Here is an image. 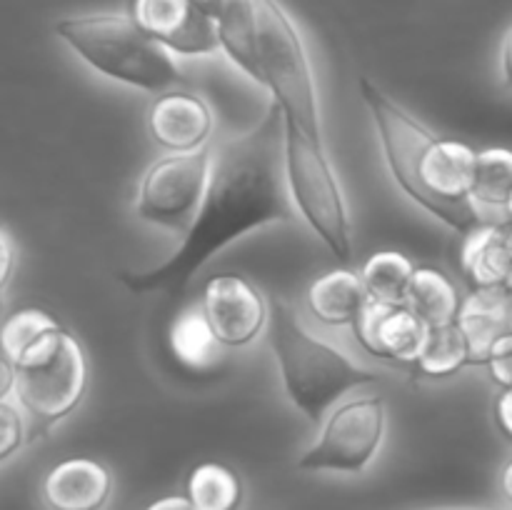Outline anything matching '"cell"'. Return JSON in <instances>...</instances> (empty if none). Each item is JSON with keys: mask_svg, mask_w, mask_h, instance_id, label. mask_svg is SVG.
<instances>
[{"mask_svg": "<svg viewBox=\"0 0 512 510\" xmlns=\"http://www.w3.org/2000/svg\"><path fill=\"white\" fill-rule=\"evenodd\" d=\"M130 15L170 53L210 55L220 48L218 25L195 0H130Z\"/></svg>", "mask_w": 512, "mask_h": 510, "instance_id": "cell-11", "label": "cell"}, {"mask_svg": "<svg viewBox=\"0 0 512 510\" xmlns=\"http://www.w3.org/2000/svg\"><path fill=\"white\" fill-rule=\"evenodd\" d=\"M355 333L373 355L400 363H418L428 338V325L408 305H385L373 300L363 318L355 323Z\"/></svg>", "mask_w": 512, "mask_h": 510, "instance_id": "cell-13", "label": "cell"}, {"mask_svg": "<svg viewBox=\"0 0 512 510\" xmlns=\"http://www.w3.org/2000/svg\"><path fill=\"white\" fill-rule=\"evenodd\" d=\"M220 48L240 70L250 75L255 83L263 85V68H260L258 50V18H255L253 0H225L218 20Z\"/></svg>", "mask_w": 512, "mask_h": 510, "instance_id": "cell-18", "label": "cell"}, {"mask_svg": "<svg viewBox=\"0 0 512 510\" xmlns=\"http://www.w3.org/2000/svg\"><path fill=\"white\" fill-rule=\"evenodd\" d=\"M495 415H498L500 428H503L512 440V390H503V395L498 398V405H495Z\"/></svg>", "mask_w": 512, "mask_h": 510, "instance_id": "cell-29", "label": "cell"}, {"mask_svg": "<svg viewBox=\"0 0 512 510\" xmlns=\"http://www.w3.org/2000/svg\"><path fill=\"white\" fill-rule=\"evenodd\" d=\"M463 270L475 290H512V225H478L463 235Z\"/></svg>", "mask_w": 512, "mask_h": 510, "instance_id": "cell-15", "label": "cell"}, {"mask_svg": "<svg viewBox=\"0 0 512 510\" xmlns=\"http://www.w3.org/2000/svg\"><path fill=\"white\" fill-rule=\"evenodd\" d=\"M508 213H510V218H512V205H510V210H508Z\"/></svg>", "mask_w": 512, "mask_h": 510, "instance_id": "cell-33", "label": "cell"}, {"mask_svg": "<svg viewBox=\"0 0 512 510\" xmlns=\"http://www.w3.org/2000/svg\"><path fill=\"white\" fill-rule=\"evenodd\" d=\"M285 175L295 210L328 245L338 260H348L353 250L350 215L343 188L333 163L325 153L323 138L305 133L300 125L285 118Z\"/></svg>", "mask_w": 512, "mask_h": 510, "instance_id": "cell-7", "label": "cell"}, {"mask_svg": "<svg viewBox=\"0 0 512 510\" xmlns=\"http://www.w3.org/2000/svg\"><path fill=\"white\" fill-rule=\"evenodd\" d=\"M200 310L208 318L220 345L240 348L268 330L270 303L248 278L235 273L213 275L203 285Z\"/></svg>", "mask_w": 512, "mask_h": 510, "instance_id": "cell-10", "label": "cell"}, {"mask_svg": "<svg viewBox=\"0 0 512 510\" xmlns=\"http://www.w3.org/2000/svg\"><path fill=\"white\" fill-rule=\"evenodd\" d=\"M170 343L178 358L193 368H203L205 363H210L215 358V348L220 345L203 310H185L175 320Z\"/></svg>", "mask_w": 512, "mask_h": 510, "instance_id": "cell-24", "label": "cell"}, {"mask_svg": "<svg viewBox=\"0 0 512 510\" xmlns=\"http://www.w3.org/2000/svg\"><path fill=\"white\" fill-rule=\"evenodd\" d=\"M293 220L295 205L285 175V115L273 103L255 128L215 148L208 193L178 248L163 263L123 273L120 280L135 295L178 298L195 273L235 240Z\"/></svg>", "mask_w": 512, "mask_h": 510, "instance_id": "cell-1", "label": "cell"}, {"mask_svg": "<svg viewBox=\"0 0 512 510\" xmlns=\"http://www.w3.org/2000/svg\"><path fill=\"white\" fill-rule=\"evenodd\" d=\"M13 365L18 405L40 430L68 418L88 388V360L63 325L45 333Z\"/></svg>", "mask_w": 512, "mask_h": 510, "instance_id": "cell-6", "label": "cell"}, {"mask_svg": "<svg viewBox=\"0 0 512 510\" xmlns=\"http://www.w3.org/2000/svg\"><path fill=\"white\" fill-rule=\"evenodd\" d=\"M473 350V363L485 365L490 348L512 330V298L505 290H473L458 315Z\"/></svg>", "mask_w": 512, "mask_h": 510, "instance_id": "cell-17", "label": "cell"}, {"mask_svg": "<svg viewBox=\"0 0 512 510\" xmlns=\"http://www.w3.org/2000/svg\"><path fill=\"white\" fill-rule=\"evenodd\" d=\"M148 510H195V505L190 503L188 495H168V498L155 500Z\"/></svg>", "mask_w": 512, "mask_h": 510, "instance_id": "cell-30", "label": "cell"}, {"mask_svg": "<svg viewBox=\"0 0 512 510\" xmlns=\"http://www.w3.org/2000/svg\"><path fill=\"white\" fill-rule=\"evenodd\" d=\"M0 258H3V275H0V285L8 288L10 278H13V260H15V248L13 240H10L8 230L0 233Z\"/></svg>", "mask_w": 512, "mask_h": 510, "instance_id": "cell-28", "label": "cell"}, {"mask_svg": "<svg viewBox=\"0 0 512 510\" xmlns=\"http://www.w3.org/2000/svg\"><path fill=\"white\" fill-rule=\"evenodd\" d=\"M358 88L378 128L390 173L408 198L463 235L483 225L470 193L478 150L460 140L438 138L368 78Z\"/></svg>", "mask_w": 512, "mask_h": 510, "instance_id": "cell-2", "label": "cell"}, {"mask_svg": "<svg viewBox=\"0 0 512 510\" xmlns=\"http://www.w3.org/2000/svg\"><path fill=\"white\" fill-rule=\"evenodd\" d=\"M373 303L363 275L348 268L320 275L308 290V305L318 320L328 325H355Z\"/></svg>", "mask_w": 512, "mask_h": 510, "instance_id": "cell-16", "label": "cell"}, {"mask_svg": "<svg viewBox=\"0 0 512 510\" xmlns=\"http://www.w3.org/2000/svg\"><path fill=\"white\" fill-rule=\"evenodd\" d=\"M110 490V470L93 458L63 460L43 483L45 500L53 510H100L108 503Z\"/></svg>", "mask_w": 512, "mask_h": 510, "instance_id": "cell-14", "label": "cell"}, {"mask_svg": "<svg viewBox=\"0 0 512 510\" xmlns=\"http://www.w3.org/2000/svg\"><path fill=\"white\" fill-rule=\"evenodd\" d=\"M415 270L418 268L403 253L383 250V253H375L365 260L360 275H363L365 288L375 303L405 305Z\"/></svg>", "mask_w": 512, "mask_h": 510, "instance_id": "cell-21", "label": "cell"}, {"mask_svg": "<svg viewBox=\"0 0 512 510\" xmlns=\"http://www.w3.org/2000/svg\"><path fill=\"white\" fill-rule=\"evenodd\" d=\"M55 35L83 63L115 83L148 93H170L185 83L173 55L133 15H73L55 23Z\"/></svg>", "mask_w": 512, "mask_h": 510, "instance_id": "cell-4", "label": "cell"}, {"mask_svg": "<svg viewBox=\"0 0 512 510\" xmlns=\"http://www.w3.org/2000/svg\"><path fill=\"white\" fill-rule=\"evenodd\" d=\"M485 365L490 368L495 383L503 385V390H512V330L490 348Z\"/></svg>", "mask_w": 512, "mask_h": 510, "instance_id": "cell-27", "label": "cell"}, {"mask_svg": "<svg viewBox=\"0 0 512 510\" xmlns=\"http://www.w3.org/2000/svg\"><path fill=\"white\" fill-rule=\"evenodd\" d=\"M25 440V423L20 408L10 398L0 403V458H10Z\"/></svg>", "mask_w": 512, "mask_h": 510, "instance_id": "cell-26", "label": "cell"}, {"mask_svg": "<svg viewBox=\"0 0 512 510\" xmlns=\"http://www.w3.org/2000/svg\"><path fill=\"white\" fill-rule=\"evenodd\" d=\"M188 498L195 510H238L243 485L238 475L220 463H203L190 473Z\"/></svg>", "mask_w": 512, "mask_h": 510, "instance_id": "cell-23", "label": "cell"}, {"mask_svg": "<svg viewBox=\"0 0 512 510\" xmlns=\"http://www.w3.org/2000/svg\"><path fill=\"white\" fill-rule=\"evenodd\" d=\"M215 148L173 153L148 168L138 188L135 213L140 220L185 235L198 218L213 173Z\"/></svg>", "mask_w": 512, "mask_h": 510, "instance_id": "cell-8", "label": "cell"}, {"mask_svg": "<svg viewBox=\"0 0 512 510\" xmlns=\"http://www.w3.org/2000/svg\"><path fill=\"white\" fill-rule=\"evenodd\" d=\"M470 193L478 205L505 208L512 205V150L488 148L475 155Z\"/></svg>", "mask_w": 512, "mask_h": 510, "instance_id": "cell-22", "label": "cell"}, {"mask_svg": "<svg viewBox=\"0 0 512 510\" xmlns=\"http://www.w3.org/2000/svg\"><path fill=\"white\" fill-rule=\"evenodd\" d=\"M473 363V350H470V340L460 323H445L428 328V338H425L423 353H420L415 368L423 375H433V378H445V375L458 373Z\"/></svg>", "mask_w": 512, "mask_h": 510, "instance_id": "cell-20", "label": "cell"}, {"mask_svg": "<svg viewBox=\"0 0 512 510\" xmlns=\"http://www.w3.org/2000/svg\"><path fill=\"white\" fill-rule=\"evenodd\" d=\"M265 333L278 360L285 393L310 423L328 418L345 393L378 380V373L353 363L343 350L310 335L283 298L270 300Z\"/></svg>", "mask_w": 512, "mask_h": 510, "instance_id": "cell-3", "label": "cell"}, {"mask_svg": "<svg viewBox=\"0 0 512 510\" xmlns=\"http://www.w3.org/2000/svg\"><path fill=\"white\" fill-rule=\"evenodd\" d=\"M388 408L380 395L338 405L325 418L320 438L298 458L308 473H363L378 455L385 435Z\"/></svg>", "mask_w": 512, "mask_h": 510, "instance_id": "cell-9", "label": "cell"}, {"mask_svg": "<svg viewBox=\"0 0 512 510\" xmlns=\"http://www.w3.org/2000/svg\"><path fill=\"white\" fill-rule=\"evenodd\" d=\"M58 320L53 315H48L40 308H23L18 313L10 315L3 325V333H0V345H3V358H8L10 363L20 358L30 345L38 343L45 333H50L53 328H58Z\"/></svg>", "mask_w": 512, "mask_h": 510, "instance_id": "cell-25", "label": "cell"}, {"mask_svg": "<svg viewBox=\"0 0 512 510\" xmlns=\"http://www.w3.org/2000/svg\"><path fill=\"white\" fill-rule=\"evenodd\" d=\"M408 305L428 328L433 325L455 323L463 308L458 290H455L453 280L438 268H418L413 275V283L408 290Z\"/></svg>", "mask_w": 512, "mask_h": 510, "instance_id": "cell-19", "label": "cell"}, {"mask_svg": "<svg viewBox=\"0 0 512 510\" xmlns=\"http://www.w3.org/2000/svg\"><path fill=\"white\" fill-rule=\"evenodd\" d=\"M258 18V50L263 85L273 93V103L305 133L323 138L320 93L313 63L300 30L285 13L280 0H253Z\"/></svg>", "mask_w": 512, "mask_h": 510, "instance_id": "cell-5", "label": "cell"}, {"mask_svg": "<svg viewBox=\"0 0 512 510\" xmlns=\"http://www.w3.org/2000/svg\"><path fill=\"white\" fill-rule=\"evenodd\" d=\"M500 68H503L505 83L512 88V28L508 30L503 40V50H500Z\"/></svg>", "mask_w": 512, "mask_h": 510, "instance_id": "cell-31", "label": "cell"}, {"mask_svg": "<svg viewBox=\"0 0 512 510\" xmlns=\"http://www.w3.org/2000/svg\"><path fill=\"white\" fill-rule=\"evenodd\" d=\"M500 485H503V493H505V498H508L510 503H512V460H510L508 465H505L503 475H500Z\"/></svg>", "mask_w": 512, "mask_h": 510, "instance_id": "cell-32", "label": "cell"}, {"mask_svg": "<svg viewBox=\"0 0 512 510\" xmlns=\"http://www.w3.org/2000/svg\"><path fill=\"white\" fill-rule=\"evenodd\" d=\"M148 130L160 148L170 153H193L208 145L213 110L200 95L180 88L170 90L150 105Z\"/></svg>", "mask_w": 512, "mask_h": 510, "instance_id": "cell-12", "label": "cell"}]
</instances>
